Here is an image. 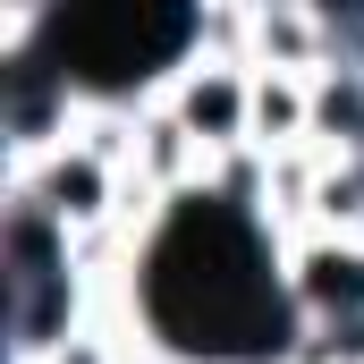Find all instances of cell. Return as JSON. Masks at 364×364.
Wrapping results in <instances>:
<instances>
[{
    "instance_id": "6da1fadb",
    "label": "cell",
    "mask_w": 364,
    "mask_h": 364,
    "mask_svg": "<svg viewBox=\"0 0 364 364\" xmlns=\"http://www.w3.org/2000/svg\"><path fill=\"white\" fill-rule=\"evenodd\" d=\"M127 314L153 364H296L305 339L288 296V237L220 186L161 203L127 263Z\"/></svg>"
},
{
    "instance_id": "7a4b0ae2",
    "label": "cell",
    "mask_w": 364,
    "mask_h": 364,
    "mask_svg": "<svg viewBox=\"0 0 364 364\" xmlns=\"http://www.w3.org/2000/svg\"><path fill=\"white\" fill-rule=\"evenodd\" d=\"M203 51V9L170 0H102V9H43L34 60L77 93V110H144L178 85Z\"/></svg>"
},
{
    "instance_id": "3957f363",
    "label": "cell",
    "mask_w": 364,
    "mask_h": 364,
    "mask_svg": "<svg viewBox=\"0 0 364 364\" xmlns=\"http://www.w3.org/2000/svg\"><path fill=\"white\" fill-rule=\"evenodd\" d=\"M161 102H170V119H178L212 161H229V153L255 144V68H246V60H212V51H195Z\"/></svg>"
},
{
    "instance_id": "277c9868",
    "label": "cell",
    "mask_w": 364,
    "mask_h": 364,
    "mask_svg": "<svg viewBox=\"0 0 364 364\" xmlns=\"http://www.w3.org/2000/svg\"><path fill=\"white\" fill-rule=\"evenodd\" d=\"M288 296L305 322H364V237L339 229L288 237Z\"/></svg>"
},
{
    "instance_id": "5b68a950",
    "label": "cell",
    "mask_w": 364,
    "mask_h": 364,
    "mask_svg": "<svg viewBox=\"0 0 364 364\" xmlns=\"http://www.w3.org/2000/svg\"><path fill=\"white\" fill-rule=\"evenodd\" d=\"M43 364H127V348H119V339H110V331L93 322V331H77L68 348H51Z\"/></svg>"
}]
</instances>
